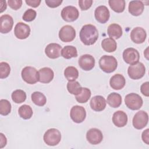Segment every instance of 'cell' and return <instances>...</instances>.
I'll use <instances>...</instances> for the list:
<instances>
[{"label":"cell","mask_w":149,"mask_h":149,"mask_svg":"<svg viewBox=\"0 0 149 149\" xmlns=\"http://www.w3.org/2000/svg\"><path fill=\"white\" fill-rule=\"evenodd\" d=\"M81 41L86 45H93L98 40V31L96 27L93 24L84 25L79 33Z\"/></svg>","instance_id":"6da1fadb"},{"label":"cell","mask_w":149,"mask_h":149,"mask_svg":"<svg viewBox=\"0 0 149 149\" xmlns=\"http://www.w3.org/2000/svg\"><path fill=\"white\" fill-rule=\"evenodd\" d=\"M99 66L101 69L107 73L114 72L118 66L116 59L111 55H104L99 60Z\"/></svg>","instance_id":"7a4b0ae2"},{"label":"cell","mask_w":149,"mask_h":149,"mask_svg":"<svg viewBox=\"0 0 149 149\" xmlns=\"http://www.w3.org/2000/svg\"><path fill=\"white\" fill-rule=\"evenodd\" d=\"M43 140L45 143L48 146H56L61 141V133L59 130L55 128L49 129L44 133Z\"/></svg>","instance_id":"3957f363"},{"label":"cell","mask_w":149,"mask_h":149,"mask_svg":"<svg viewBox=\"0 0 149 149\" xmlns=\"http://www.w3.org/2000/svg\"><path fill=\"white\" fill-rule=\"evenodd\" d=\"M23 80L28 84H34L39 81L38 72L32 66L24 67L21 72Z\"/></svg>","instance_id":"277c9868"},{"label":"cell","mask_w":149,"mask_h":149,"mask_svg":"<svg viewBox=\"0 0 149 149\" xmlns=\"http://www.w3.org/2000/svg\"><path fill=\"white\" fill-rule=\"evenodd\" d=\"M125 102L126 107L131 110H138L143 105L142 98L137 94L132 93L126 95Z\"/></svg>","instance_id":"5b68a950"},{"label":"cell","mask_w":149,"mask_h":149,"mask_svg":"<svg viewBox=\"0 0 149 149\" xmlns=\"http://www.w3.org/2000/svg\"><path fill=\"white\" fill-rule=\"evenodd\" d=\"M127 73L130 79L138 80L142 78L146 73V68L141 62H137L129 66Z\"/></svg>","instance_id":"8992f818"},{"label":"cell","mask_w":149,"mask_h":149,"mask_svg":"<svg viewBox=\"0 0 149 149\" xmlns=\"http://www.w3.org/2000/svg\"><path fill=\"white\" fill-rule=\"evenodd\" d=\"M148 115L144 111H139L133 116L132 123L133 127L138 130H140L146 127L148 123Z\"/></svg>","instance_id":"52a82bcc"},{"label":"cell","mask_w":149,"mask_h":149,"mask_svg":"<svg viewBox=\"0 0 149 149\" xmlns=\"http://www.w3.org/2000/svg\"><path fill=\"white\" fill-rule=\"evenodd\" d=\"M61 17L67 22H72L76 20L79 16L78 9L73 6L64 7L61 11Z\"/></svg>","instance_id":"ba28073f"},{"label":"cell","mask_w":149,"mask_h":149,"mask_svg":"<svg viewBox=\"0 0 149 149\" xmlns=\"http://www.w3.org/2000/svg\"><path fill=\"white\" fill-rule=\"evenodd\" d=\"M75 37L76 31L72 26L65 25L59 31V38L63 42H71Z\"/></svg>","instance_id":"9c48e42d"},{"label":"cell","mask_w":149,"mask_h":149,"mask_svg":"<svg viewBox=\"0 0 149 149\" xmlns=\"http://www.w3.org/2000/svg\"><path fill=\"white\" fill-rule=\"evenodd\" d=\"M70 116L72 120L77 123L83 122L86 117V111L84 107L74 105L72 107L70 111Z\"/></svg>","instance_id":"30bf717a"},{"label":"cell","mask_w":149,"mask_h":149,"mask_svg":"<svg viewBox=\"0 0 149 149\" xmlns=\"http://www.w3.org/2000/svg\"><path fill=\"white\" fill-rule=\"evenodd\" d=\"M123 58L126 63L130 65L139 62L140 54L139 51L134 48H127L123 52Z\"/></svg>","instance_id":"8fae6325"},{"label":"cell","mask_w":149,"mask_h":149,"mask_svg":"<svg viewBox=\"0 0 149 149\" xmlns=\"http://www.w3.org/2000/svg\"><path fill=\"white\" fill-rule=\"evenodd\" d=\"M14 34L18 39H26L30 36V27L29 25L23 22H18L15 27Z\"/></svg>","instance_id":"7c38bea8"},{"label":"cell","mask_w":149,"mask_h":149,"mask_svg":"<svg viewBox=\"0 0 149 149\" xmlns=\"http://www.w3.org/2000/svg\"><path fill=\"white\" fill-rule=\"evenodd\" d=\"M94 16L96 20L102 24L107 22L110 17L109 10L104 5H101L96 8L94 11Z\"/></svg>","instance_id":"4fadbf2b"},{"label":"cell","mask_w":149,"mask_h":149,"mask_svg":"<svg viewBox=\"0 0 149 149\" xmlns=\"http://www.w3.org/2000/svg\"><path fill=\"white\" fill-rule=\"evenodd\" d=\"M94 58L89 54H84L81 55L78 61L79 66L85 71L91 70L95 66Z\"/></svg>","instance_id":"5bb4252c"},{"label":"cell","mask_w":149,"mask_h":149,"mask_svg":"<svg viewBox=\"0 0 149 149\" xmlns=\"http://www.w3.org/2000/svg\"><path fill=\"white\" fill-rule=\"evenodd\" d=\"M86 139L91 144L96 145L100 144L102 141L103 135L100 130L97 128H91L87 131L86 133Z\"/></svg>","instance_id":"9a60e30c"},{"label":"cell","mask_w":149,"mask_h":149,"mask_svg":"<svg viewBox=\"0 0 149 149\" xmlns=\"http://www.w3.org/2000/svg\"><path fill=\"white\" fill-rule=\"evenodd\" d=\"M147 37L146 30L141 27L134 28L130 33V38L132 41L136 44L143 43Z\"/></svg>","instance_id":"2e32d148"},{"label":"cell","mask_w":149,"mask_h":149,"mask_svg":"<svg viewBox=\"0 0 149 149\" xmlns=\"http://www.w3.org/2000/svg\"><path fill=\"white\" fill-rule=\"evenodd\" d=\"M13 19L9 15H3L0 17V32L2 34L9 33L13 27Z\"/></svg>","instance_id":"e0dca14e"},{"label":"cell","mask_w":149,"mask_h":149,"mask_svg":"<svg viewBox=\"0 0 149 149\" xmlns=\"http://www.w3.org/2000/svg\"><path fill=\"white\" fill-rule=\"evenodd\" d=\"M62 47L57 43H50L45 48V55L51 59H56L61 56Z\"/></svg>","instance_id":"ac0fdd59"},{"label":"cell","mask_w":149,"mask_h":149,"mask_svg":"<svg viewBox=\"0 0 149 149\" xmlns=\"http://www.w3.org/2000/svg\"><path fill=\"white\" fill-rule=\"evenodd\" d=\"M91 108L96 112H100L106 107L107 102L105 99L101 95H95L91 98L90 102Z\"/></svg>","instance_id":"d6986e66"},{"label":"cell","mask_w":149,"mask_h":149,"mask_svg":"<svg viewBox=\"0 0 149 149\" xmlns=\"http://www.w3.org/2000/svg\"><path fill=\"white\" fill-rule=\"evenodd\" d=\"M127 120V114L122 111H117L113 114L112 122L116 127H124L126 125Z\"/></svg>","instance_id":"ffe728a7"},{"label":"cell","mask_w":149,"mask_h":149,"mask_svg":"<svg viewBox=\"0 0 149 149\" xmlns=\"http://www.w3.org/2000/svg\"><path fill=\"white\" fill-rule=\"evenodd\" d=\"M39 81L42 83H49L54 79V73L53 70L48 67H44L40 69L38 71Z\"/></svg>","instance_id":"44dd1931"},{"label":"cell","mask_w":149,"mask_h":149,"mask_svg":"<svg viewBox=\"0 0 149 149\" xmlns=\"http://www.w3.org/2000/svg\"><path fill=\"white\" fill-rule=\"evenodd\" d=\"M144 9V5L140 1H132L129 3V12L133 16H140L143 12Z\"/></svg>","instance_id":"7402d4cb"},{"label":"cell","mask_w":149,"mask_h":149,"mask_svg":"<svg viewBox=\"0 0 149 149\" xmlns=\"http://www.w3.org/2000/svg\"><path fill=\"white\" fill-rule=\"evenodd\" d=\"M126 84V80L121 74H115L112 76L109 80V84L112 88L119 90L123 88Z\"/></svg>","instance_id":"603a6c76"},{"label":"cell","mask_w":149,"mask_h":149,"mask_svg":"<svg viewBox=\"0 0 149 149\" xmlns=\"http://www.w3.org/2000/svg\"><path fill=\"white\" fill-rule=\"evenodd\" d=\"M107 33L110 38L114 39H119L123 34L121 26L116 23L111 24L108 27Z\"/></svg>","instance_id":"cb8c5ba5"},{"label":"cell","mask_w":149,"mask_h":149,"mask_svg":"<svg viewBox=\"0 0 149 149\" xmlns=\"http://www.w3.org/2000/svg\"><path fill=\"white\" fill-rule=\"evenodd\" d=\"M107 102L112 108H118L122 104V97L118 93H112L107 97Z\"/></svg>","instance_id":"d4e9b609"},{"label":"cell","mask_w":149,"mask_h":149,"mask_svg":"<svg viewBox=\"0 0 149 149\" xmlns=\"http://www.w3.org/2000/svg\"><path fill=\"white\" fill-rule=\"evenodd\" d=\"M101 47L105 52H113L117 48V44L113 38H106L102 41Z\"/></svg>","instance_id":"484cf974"},{"label":"cell","mask_w":149,"mask_h":149,"mask_svg":"<svg viewBox=\"0 0 149 149\" xmlns=\"http://www.w3.org/2000/svg\"><path fill=\"white\" fill-rule=\"evenodd\" d=\"M61 55L65 59H69L77 56V51L75 47L72 45H66L61 51Z\"/></svg>","instance_id":"4316f807"},{"label":"cell","mask_w":149,"mask_h":149,"mask_svg":"<svg viewBox=\"0 0 149 149\" xmlns=\"http://www.w3.org/2000/svg\"><path fill=\"white\" fill-rule=\"evenodd\" d=\"M31 98L33 102L39 107L44 106L47 102L46 97L43 93L40 91H35L33 93L31 94Z\"/></svg>","instance_id":"83f0119b"},{"label":"cell","mask_w":149,"mask_h":149,"mask_svg":"<svg viewBox=\"0 0 149 149\" xmlns=\"http://www.w3.org/2000/svg\"><path fill=\"white\" fill-rule=\"evenodd\" d=\"M110 8L116 13H122L125 8V1L124 0H109L108 1Z\"/></svg>","instance_id":"f1b7e54d"},{"label":"cell","mask_w":149,"mask_h":149,"mask_svg":"<svg viewBox=\"0 0 149 149\" xmlns=\"http://www.w3.org/2000/svg\"><path fill=\"white\" fill-rule=\"evenodd\" d=\"M18 113L22 119H29L32 117L33 112L31 107L30 105L24 104L19 107L18 109Z\"/></svg>","instance_id":"f546056e"},{"label":"cell","mask_w":149,"mask_h":149,"mask_svg":"<svg viewBox=\"0 0 149 149\" xmlns=\"http://www.w3.org/2000/svg\"><path fill=\"white\" fill-rule=\"evenodd\" d=\"M64 76L68 81H74L79 77V72L74 66H68L64 70Z\"/></svg>","instance_id":"4dcf8cb0"},{"label":"cell","mask_w":149,"mask_h":149,"mask_svg":"<svg viewBox=\"0 0 149 149\" xmlns=\"http://www.w3.org/2000/svg\"><path fill=\"white\" fill-rule=\"evenodd\" d=\"M67 89L70 94L77 95L81 93L82 87L77 81H69L67 83Z\"/></svg>","instance_id":"1f68e13d"},{"label":"cell","mask_w":149,"mask_h":149,"mask_svg":"<svg viewBox=\"0 0 149 149\" xmlns=\"http://www.w3.org/2000/svg\"><path fill=\"white\" fill-rule=\"evenodd\" d=\"M12 101L16 104H20L23 102L26 99V93L20 89L13 91L11 95Z\"/></svg>","instance_id":"d6a6232c"},{"label":"cell","mask_w":149,"mask_h":149,"mask_svg":"<svg viewBox=\"0 0 149 149\" xmlns=\"http://www.w3.org/2000/svg\"><path fill=\"white\" fill-rule=\"evenodd\" d=\"M91 95V93L90 89L83 87L82 88V90L80 94L76 95L75 98L76 101L79 103H86L90 99Z\"/></svg>","instance_id":"836d02e7"},{"label":"cell","mask_w":149,"mask_h":149,"mask_svg":"<svg viewBox=\"0 0 149 149\" xmlns=\"http://www.w3.org/2000/svg\"><path fill=\"white\" fill-rule=\"evenodd\" d=\"M11 104L5 99L0 100V113L3 116H6L11 111Z\"/></svg>","instance_id":"e575fe53"},{"label":"cell","mask_w":149,"mask_h":149,"mask_svg":"<svg viewBox=\"0 0 149 149\" xmlns=\"http://www.w3.org/2000/svg\"><path fill=\"white\" fill-rule=\"evenodd\" d=\"M10 72V68L9 65L5 62L0 63V78L5 79L9 75Z\"/></svg>","instance_id":"d590c367"},{"label":"cell","mask_w":149,"mask_h":149,"mask_svg":"<svg viewBox=\"0 0 149 149\" xmlns=\"http://www.w3.org/2000/svg\"><path fill=\"white\" fill-rule=\"evenodd\" d=\"M37 16V12L33 9H28L24 13L22 19L24 21L29 22H32L34 20Z\"/></svg>","instance_id":"8d00e7d4"},{"label":"cell","mask_w":149,"mask_h":149,"mask_svg":"<svg viewBox=\"0 0 149 149\" xmlns=\"http://www.w3.org/2000/svg\"><path fill=\"white\" fill-rule=\"evenodd\" d=\"M92 0H80L79 1V5L81 10H86L88 9L92 5Z\"/></svg>","instance_id":"74e56055"},{"label":"cell","mask_w":149,"mask_h":149,"mask_svg":"<svg viewBox=\"0 0 149 149\" xmlns=\"http://www.w3.org/2000/svg\"><path fill=\"white\" fill-rule=\"evenodd\" d=\"M8 5L13 10H17L20 9L22 5V0H8Z\"/></svg>","instance_id":"f35d334b"},{"label":"cell","mask_w":149,"mask_h":149,"mask_svg":"<svg viewBox=\"0 0 149 149\" xmlns=\"http://www.w3.org/2000/svg\"><path fill=\"white\" fill-rule=\"evenodd\" d=\"M45 3L47 5L51 8H55L58 7L62 3V0H45Z\"/></svg>","instance_id":"ab89813d"},{"label":"cell","mask_w":149,"mask_h":149,"mask_svg":"<svg viewBox=\"0 0 149 149\" xmlns=\"http://www.w3.org/2000/svg\"><path fill=\"white\" fill-rule=\"evenodd\" d=\"M149 82L146 81L143 83L140 87V91L141 93L146 97L149 96Z\"/></svg>","instance_id":"60d3db41"},{"label":"cell","mask_w":149,"mask_h":149,"mask_svg":"<svg viewBox=\"0 0 149 149\" xmlns=\"http://www.w3.org/2000/svg\"><path fill=\"white\" fill-rule=\"evenodd\" d=\"M149 129H147L144 131L141 134V138L143 141L146 144H149Z\"/></svg>","instance_id":"b9f144b4"},{"label":"cell","mask_w":149,"mask_h":149,"mask_svg":"<svg viewBox=\"0 0 149 149\" xmlns=\"http://www.w3.org/2000/svg\"><path fill=\"white\" fill-rule=\"evenodd\" d=\"M25 2L29 6L33 8L38 7L41 3L40 0H26Z\"/></svg>","instance_id":"7bdbcfd3"},{"label":"cell","mask_w":149,"mask_h":149,"mask_svg":"<svg viewBox=\"0 0 149 149\" xmlns=\"http://www.w3.org/2000/svg\"><path fill=\"white\" fill-rule=\"evenodd\" d=\"M0 148H2L3 147H5L6 144L7 143V140H6V137L4 136V134L2 133H0Z\"/></svg>","instance_id":"ee69618b"},{"label":"cell","mask_w":149,"mask_h":149,"mask_svg":"<svg viewBox=\"0 0 149 149\" xmlns=\"http://www.w3.org/2000/svg\"><path fill=\"white\" fill-rule=\"evenodd\" d=\"M1 3V6H0V8H1V13L3 12L4 10H6V2L5 1H1L0 2Z\"/></svg>","instance_id":"f6af8a7d"}]
</instances>
